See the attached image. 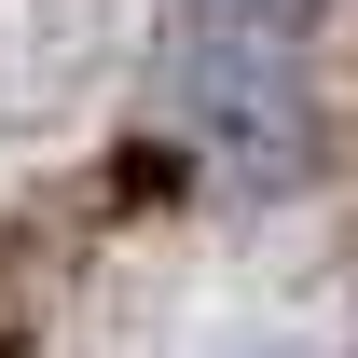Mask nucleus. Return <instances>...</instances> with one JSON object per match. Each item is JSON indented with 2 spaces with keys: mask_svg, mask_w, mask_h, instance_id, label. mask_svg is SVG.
I'll return each instance as SVG.
<instances>
[{
  "mask_svg": "<svg viewBox=\"0 0 358 358\" xmlns=\"http://www.w3.org/2000/svg\"><path fill=\"white\" fill-rule=\"evenodd\" d=\"M331 42L345 0H152V124L221 193L331 179Z\"/></svg>",
  "mask_w": 358,
  "mask_h": 358,
  "instance_id": "1",
  "label": "nucleus"
}]
</instances>
